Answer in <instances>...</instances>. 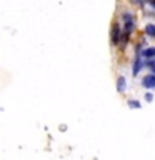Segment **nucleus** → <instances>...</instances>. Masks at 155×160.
<instances>
[{"label": "nucleus", "mask_w": 155, "mask_h": 160, "mask_svg": "<svg viewBox=\"0 0 155 160\" xmlns=\"http://www.w3.org/2000/svg\"><path fill=\"white\" fill-rule=\"evenodd\" d=\"M142 85L145 88H153L155 87V75H147V77L143 78Z\"/></svg>", "instance_id": "obj_1"}, {"label": "nucleus", "mask_w": 155, "mask_h": 160, "mask_svg": "<svg viewBox=\"0 0 155 160\" xmlns=\"http://www.w3.org/2000/svg\"><path fill=\"white\" fill-rule=\"evenodd\" d=\"M118 40H120V27H118V25H115V27H113V33H112V42L118 43Z\"/></svg>", "instance_id": "obj_2"}, {"label": "nucleus", "mask_w": 155, "mask_h": 160, "mask_svg": "<svg viewBox=\"0 0 155 160\" xmlns=\"http://www.w3.org/2000/svg\"><path fill=\"white\" fill-rule=\"evenodd\" d=\"M125 87H127L125 78H123V77H118V80H117V90H118V92H123Z\"/></svg>", "instance_id": "obj_3"}, {"label": "nucleus", "mask_w": 155, "mask_h": 160, "mask_svg": "<svg viewBox=\"0 0 155 160\" xmlns=\"http://www.w3.org/2000/svg\"><path fill=\"white\" fill-rule=\"evenodd\" d=\"M145 58H155V47H150V48H147L145 52L142 53Z\"/></svg>", "instance_id": "obj_4"}, {"label": "nucleus", "mask_w": 155, "mask_h": 160, "mask_svg": "<svg viewBox=\"0 0 155 160\" xmlns=\"http://www.w3.org/2000/svg\"><path fill=\"white\" fill-rule=\"evenodd\" d=\"M145 33H147L148 37H155V25L153 23H148L147 27H145Z\"/></svg>", "instance_id": "obj_5"}, {"label": "nucleus", "mask_w": 155, "mask_h": 160, "mask_svg": "<svg viewBox=\"0 0 155 160\" xmlns=\"http://www.w3.org/2000/svg\"><path fill=\"white\" fill-rule=\"evenodd\" d=\"M140 68H142V62H140V58L137 57V60H135V67H133V75H137L140 72Z\"/></svg>", "instance_id": "obj_6"}, {"label": "nucleus", "mask_w": 155, "mask_h": 160, "mask_svg": "<svg viewBox=\"0 0 155 160\" xmlns=\"http://www.w3.org/2000/svg\"><path fill=\"white\" fill-rule=\"evenodd\" d=\"M128 105L132 108H138L140 107V102H138V100H128Z\"/></svg>", "instance_id": "obj_7"}, {"label": "nucleus", "mask_w": 155, "mask_h": 160, "mask_svg": "<svg viewBox=\"0 0 155 160\" xmlns=\"http://www.w3.org/2000/svg\"><path fill=\"white\" fill-rule=\"evenodd\" d=\"M152 95H150V93H147V95H145V100H147V102H152Z\"/></svg>", "instance_id": "obj_8"}]
</instances>
